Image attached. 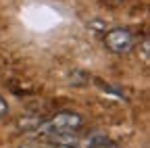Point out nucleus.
<instances>
[{"mask_svg": "<svg viewBox=\"0 0 150 148\" xmlns=\"http://www.w3.org/2000/svg\"><path fill=\"white\" fill-rule=\"evenodd\" d=\"M102 44H104V48H108L110 52H115V54H127L136 46V35L127 27H112V29L104 31Z\"/></svg>", "mask_w": 150, "mask_h": 148, "instance_id": "f03ea898", "label": "nucleus"}, {"mask_svg": "<svg viewBox=\"0 0 150 148\" xmlns=\"http://www.w3.org/2000/svg\"><path fill=\"white\" fill-rule=\"evenodd\" d=\"M83 125V117L75 110H61L54 117H50L48 121L38 125V136H46V138H54V136H73V132Z\"/></svg>", "mask_w": 150, "mask_h": 148, "instance_id": "f257e3e1", "label": "nucleus"}, {"mask_svg": "<svg viewBox=\"0 0 150 148\" xmlns=\"http://www.w3.org/2000/svg\"><path fill=\"white\" fill-rule=\"evenodd\" d=\"M8 117V102L4 100V96L0 94V121H4Z\"/></svg>", "mask_w": 150, "mask_h": 148, "instance_id": "7ed1b4c3", "label": "nucleus"}]
</instances>
